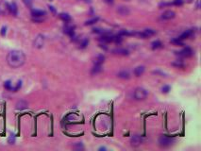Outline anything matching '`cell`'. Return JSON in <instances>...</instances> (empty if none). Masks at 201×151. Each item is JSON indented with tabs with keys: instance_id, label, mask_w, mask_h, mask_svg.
Instances as JSON below:
<instances>
[{
	"instance_id": "obj_1",
	"label": "cell",
	"mask_w": 201,
	"mask_h": 151,
	"mask_svg": "<svg viewBox=\"0 0 201 151\" xmlns=\"http://www.w3.org/2000/svg\"><path fill=\"white\" fill-rule=\"evenodd\" d=\"M26 56L21 50H11L7 56V62L11 68H19L24 65Z\"/></svg>"
},
{
	"instance_id": "obj_2",
	"label": "cell",
	"mask_w": 201,
	"mask_h": 151,
	"mask_svg": "<svg viewBox=\"0 0 201 151\" xmlns=\"http://www.w3.org/2000/svg\"><path fill=\"white\" fill-rule=\"evenodd\" d=\"M174 142H175L174 138H171L169 136H165V135L160 136V138H159V140H158V143H159V144H160L161 147L171 146L172 144H174Z\"/></svg>"
},
{
	"instance_id": "obj_3",
	"label": "cell",
	"mask_w": 201,
	"mask_h": 151,
	"mask_svg": "<svg viewBox=\"0 0 201 151\" xmlns=\"http://www.w3.org/2000/svg\"><path fill=\"white\" fill-rule=\"evenodd\" d=\"M147 95H148V92L145 88L139 87L137 89H135L134 98L136 100H144V99L147 97Z\"/></svg>"
},
{
	"instance_id": "obj_4",
	"label": "cell",
	"mask_w": 201,
	"mask_h": 151,
	"mask_svg": "<svg viewBox=\"0 0 201 151\" xmlns=\"http://www.w3.org/2000/svg\"><path fill=\"white\" fill-rule=\"evenodd\" d=\"M156 34V30H145L143 32H135L133 33V35H136V36H139L140 38H143V39H145V38L151 37L153 35Z\"/></svg>"
},
{
	"instance_id": "obj_5",
	"label": "cell",
	"mask_w": 201,
	"mask_h": 151,
	"mask_svg": "<svg viewBox=\"0 0 201 151\" xmlns=\"http://www.w3.org/2000/svg\"><path fill=\"white\" fill-rule=\"evenodd\" d=\"M33 44H34V47L42 48V47L44 46V37L42 34L37 35L36 38H35V40H34Z\"/></svg>"
},
{
	"instance_id": "obj_6",
	"label": "cell",
	"mask_w": 201,
	"mask_h": 151,
	"mask_svg": "<svg viewBox=\"0 0 201 151\" xmlns=\"http://www.w3.org/2000/svg\"><path fill=\"white\" fill-rule=\"evenodd\" d=\"M176 53H177V55L179 56V57L188 58V57H191L193 55V50L191 49L190 47H185L181 51H179V52H176Z\"/></svg>"
},
{
	"instance_id": "obj_7",
	"label": "cell",
	"mask_w": 201,
	"mask_h": 151,
	"mask_svg": "<svg viewBox=\"0 0 201 151\" xmlns=\"http://www.w3.org/2000/svg\"><path fill=\"white\" fill-rule=\"evenodd\" d=\"M143 142V139H142V137L141 136H139V135H135L133 136L130 139V144H131V146H134V147H137L139 146H141V144Z\"/></svg>"
},
{
	"instance_id": "obj_8",
	"label": "cell",
	"mask_w": 201,
	"mask_h": 151,
	"mask_svg": "<svg viewBox=\"0 0 201 151\" xmlns=\"http://www.w3.org/2000/svg\"><path fill=\"white\" fill-rule=\"evenodd\" d=\"M9 11V5L8 3H6L4 1L0 2V14L4 15L6 13H8Z\"/></svg>"
},
{
	"instance_id": "obj_9",
	"label": "cell",
	"mask_w": 201,
	"mask_h": 151,
	"mask_svg": "<svg viewBox=\"0 0 201 151\" xmlns=\"http://www.w3.org/2000/svg\"><path fill=\"white\" fill-rule=\"evenodd\" d=\"M175 16H176V13L173 11H167L161 14V18L164 19V20H170V19H173Z\"/></svg>"
},
{
	"instance_id": "obj_10",
	"label": "cell",
	"mask_w": 201,
	"mask_h": 151,
	"mask_svg": "<svg viewBox=\"0 0 201 151\" xmlns=\"http://www.w3.org/2000/svg\"><path fill=\"white\" fill-rule=\"evenodd\" d=\"M113 54L115 55H119V56H127L128 55V51L125 48H116L112 51Z\"/></svg>"
},
{
	"instance_id": "obj_11",
	"label": "cell",
	"mask_w": 201,
	"mask_h": 151,
	"mask_svg": "<svg viewBox=\"0 0 201 151\" xmlns=\"http://www.w3.org/2000/svg\"><path fill=\"white\" fill-rule=\"evenodd\" d=\"M102 70H103V68L100 64H95V66H93L92 70H91V74H92L93 76H95V75H97V74H99Z\"/></svg>"
},
{
	"instance_id": "obj_12",
	"label": "cell",
	"mask_w": 201,
	"mask_h": 151,
	"mask_svg": "<svg viewBox=\"0 0 201 151\" xmlns=\"http://www.w3.org/2000/svg\"><path fill=\"white\" fill-rule=\"evenodd\" d=\"M117 76H118V78L123 79H128L130 78V75H129L128 71H127V70H122V71H120L117 74Z\"/></svg>"
},
{
	"instance_id": "obj_13",
	"label": "cell",
	"mask_w": 201,
	"mask_h": 151,
	"mask_svg": "<svg viewBox=\"0 0 201 151\" xmlns=\"http://www.w3.org/2000/svg\"><path fill=\"white\" fill-rule=\"evenodd\" d=\"M117 11H118V13L120 15H123V16H127V15L129 14V9H128V7H123V6H122V7L118 8Z\"/></svg>"
},
{
	"instance_id": "obj_14",
	"label": "cell",
	"mask_w": 201,
	"mask_h": 151,
	"mask_svg": "<svg viewBox=\"0 0 201 151\" xmlns=\"http://www.w3.org/2000/svg\"><path fill=\"white\" fill-rule=\"evenodd\" d=\"M134 75L136 77H141L143 74L145 73V66H138V67H136V68L134 69Z\"/></svg>"
},
{
	"instance_id": "obj_15",
	"label": "cell",
	"mask_w": 201,
	"mask_h": 151,
	"mask_svg": "<svg viewBox=\"0 0 201 151\" xmlns=\"http://www.w3.org/2000/svg\"><path fill=\"white\" fill-rule=\"evenodd\" d=\"M192 35H193V30H187V31L184 32V33H182L180 35V36L179 37V39L181 40V41L185 40V39H188V38H190Z\"/></svg>"
},
{
	"instance_id": "obj_16",
	"label": "cell",
	"mask_w": 201,
	"mask_h": 151,
	"mask_svg": "<svg viewBox=\"0 0 201 151\" xmlns=\"http://www.w3.org/2000/svg\"><path fill=\"white\" fill-rule=\"evenodd\" d=\"M104 60H105V57L103 56V55H98V56H96L95 57V60H93V63L95 64H101L104 62Z\"/></svg>"
},
{
	"instance_id": "obj_17",
	"label": "cell",
	"mask_w": 201,
	"mask_h": 151,
	"mask_svg": "<svg viewBox=\"0 0 201 151\" xmlns=\"http://www.w3.org/2000/svg\"><path fill=\"white\" fill-rule=\"evenodd\" d=\"M28 107V103L24 100H21L19 101L17 104H16V108L18 109V110H24V109H26Z\"/></svg>"
},
{
	"instance_id": "obj_18",
	"label": "cell",
	"mask_w": 201,
	"mask_h": 151,
	"mask_svg": "<svg viewBox=\"0 0 201 151\" xmlns=\"http://www.w3.org/2000/svg\"><path fill=\"white\" fill-rule=\"evenodd\" d=\"M151 47L152 49H159V48L163 47V44H161V41H154L153 43L151 44Z\"/></svg>"
},
{
	"instance_id": "obj_19",
	"label": "cell",
	"mask_w": 201,
	"mask_h": 151,
	"mask_svg": "<svg viewBox=\"0 0 201 151\" xmlns=\"http://www.w3.org/2000/svg\"><path fill=\"white\" fill-rule=\"evenodd\" d=\"M44 14H45V12L43 11H38V9L32 11V16H33V17H43Z\"/></svg>"
},
{
	"instance_id": "obj_20",
	"label": "cell",
	"mask_w": 201,
	"mask_h": 151,
	"mask_svg": "<svg viewBox=\"0 0 201 151\" xmlns=\"http://www.w3.org/2000/svg\"><path fill=\"white\" fill-rule=\"evenodd\" d=\"M172 65L175 66V67H177V68H183L184 66V63L182 62V60H175L174 62H172Z\"/></svg>"
},
{
	"instance_id": "obj_21",
	"label": "cell",
	"mask_w": 201,
	"mask_h": 151,
	"mask_svg": "<svg viewBox=\"0 0 201 151\" xmlns=\"http://www.w3.org/2000/svg\"><path fill=\"white\" fill-rule=\"evenodd\" d=\"M100 41L103 42V43H111L113 42V37L112 36H102L100 38Z\"/></svg>"
},
{
	"instance_id": "obj_22",
	"label": "cell",
	"mask_w": 201,
	"mask_h": 151,
	"mask_svg": "<svg viewBox=\"0 0 201 151\" xmlns=\"http://www.w3.org/2000/svg\"><path fill=\"white\" fill-rule=\"evenodd\" d=\"M60 17H61V19H63V20L65 21V22H69L71 20L70 15L67 14V13H61L60 14Z\"/></svg>"
},
{
	"instance_id": "obj_23",
	"label": "cell",
	"mask_w": 201,
	"mask_h": 151,
	"mask_svg": "<svg viewBox=\"0 0 201 151\" xmlns=\"http://www.w3.org/2000/svg\"><path fill=\"white\" fill-rule=\"evenodd\" d=\"M9 11L14 15H16V13H17V8H16V5L14 4V3L11 5H9Z\"/></svg>"
},
{
	"instance_id": "obj_24",
	"label": "cell",
	"mask_w": 201,
	"mask_h": 151,
	"mask_svg": "<svg viewBox=\"0 0 201 151\" xmlns=\"http://www.w3.org/2000/svg\"><path fill=\"white\" fill-rule=\"evenodd\" d=\"M171 42H172V43H173V44H177V46H184V44L182 43V41H181V40H179V38H177V39H174V40H172Z\"/></svg>"
},
{
	"instance_id": "obj_25",
	"label": "cell",
	"mask_w": 201,
	"mask_h": 151,
	"mask_svg": "<svg viewBox=\"0 0 201 151\" xmlns=\"http://www.w3.org/2000/svg\"><path fill=\"white\" fill-rule=\"evenodd\" d=\"M98 21V17H95V18H93V19H91V20H88V21H86V23L85 25L86 26H90V25H93V24H95L96 23V22Z\"/></svg>"
},
{
	"instance_id": "obj_26",
	"label": "cell",
	"mask_w": 201,
	"mask_h": 151,
	"mask_svg": "<svg viewBox=\"0 0 201 151\" xmlns=\"http://www.w3.org/2000/svg\"><path fill=\"white\" fill-rule=\"evenodd\" d=\"M170 90H171V87L169 85H164L163 87L161 88V92H163V94H168Z\"/></svg>"
},
{
	"instance_id": "obj_27",
	"label": "cell",
	"mask_w": 201,
	"mask_h": 151,
	"mask_svg": "<svg viewBox=\"0 0 201 151\" xmlns=\"http://www.w3.org/2000/svg\"><path fill=\"white\" fill-rule=\"evenodd\" d=\"M4 86H5V88L7 89V90H9V91H12V86H11V81H9V80H8V81L5 82Z\"/></svg>"
},
{
	"instance_id": "obj_28",
	"label": "cell",
	"mask_w": 201,
	"mask_h": 151,
	"mask_svg": "<svg viewBox=\"0 0 201 151\" xmlns=\"http://www.w3.org/2000/svg\"><path fill=\"white\" fill-rule=\"evenodd\" d=\"M88 44H89V41L87 40V39H83L81 41V43H80V47L81 48H85L87 46H88Z\"/></svg>"
},
{
	"instance_id": "obj_29",
	"label": "cell",
	"mask_w": 201,
	"mask_h": 151,
	"mask_svg": "<svg viewBox=\"0 0 201 151\" xmlns=\"http://www.w3.org/2000/svg\"><path fill=\"white\" fill-rule=\"evenodd\" d=\"M183 1L182 0H175V1L173 2L174 5H177V6H179V5H182Z\"/></svg>"
},
{
	"instance_id": "obj_30",
	"label": "cell",
	"mask_w": 201,
	"mask_h": 151,
	"mask_svg": "<svg viewBox=\"0 0 201 151\" xmlns=\"http://www.w3.org/2000/svg\"><path fill=\"white\" fill-rule=\"evenodd\" d=\"M6 30H7V28H6V27H3L2 28V30H1V35H2V36H4V35L6 34Z\"/></svg>"
},
{
	"instance_id": "obj_31",
	"label": "cell",
	"mask_w": 201,
	"mask_h": 151,
	"mask_svg": "<svg viewBox=\"0 0 201 151\" xmlns=\"http://www.w3.org/2000/svg\"><path fill=\"white\" fill-rule=\"evenodd\" d=\"M113 1H114V0H105V2L109 3V4H112Z\"/></svg>"
},
{
	"instance_id": "obj_32",
	"label": "cell",
	"mask_w": 201,
	"mask_h": 151,
	"mask_svg": "<svg viewBox=\"0 0 201 151\" xmlns=\"http://www.w3.org/2000/svg\"><path fill=\"white\" fill-rule=\"evenodd\" d=\"M9 142L11 143H11L13 144V143H14V139H12V138L11 137V138H9Z\"/></svg>"
},
{
	"instance_id": "obj_33",
	"label": "cell",
	"mask_w": 201,
	"mask_h": 151,
	"mask_svg": "<svg viewBox=\"0 0 201 151\" xmlns=\"http://www.w3.org/2000/svg\"><path fill=\"white\" fill-rule=\"evenodd\" d=\"M99 150H105V147H100Z\"/></svg>"
}]
</instances>
